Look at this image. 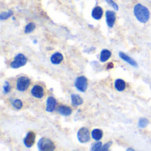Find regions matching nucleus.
Returning a JSON list of instances; mask_svg holds the SVG:
<instances>
[{
	"label": "nucleus",
	"instance_id": "aec40b11",
	"mask_svg": "<svg viewBox=\"0 0 151 151\" xmlns=\"http://www.w3.org/2000/svg\"><path fill=\"white\" fill-rule=\"evenodd\" d=\"M12 104L17 110H20L22 108V106H23L22 101L20 99H13V100H12Z\"/></svg>",
	"mask_w": 151,
	"mask_h": 151
},
{
	"label": "nucleus",
	"instance_id": "39448f33",
	"mask_svg": "<svg viewBox=\"0 0 151 151\" xmlns=\"http://www.w3.org/2000/svg\"><path fill=\"white\" fill-rule=\"evenodd\" d=\"M74 86L75 88L80 91V92H86L88 88V80L85 76H79L75 79L74 81Z\"/></svg>",
	"mask_w": 151,
	"mask_h": 151
},
{
	"label": "nucleus",
	"instance_id": "9b49d317",
	"mask_svg": "<svg viewBox=\"0 0 151 151\" xmlns=\"http://www.w3.org/2000/svg\"><path fill=\"white\" fill-rule=\"evenodd\" d=\"M119 56L120 57L121 59H123L124 61H126V62H127V64H129L130 65H132V66H134V67H138L137 62H136L134 58H132L131 57H129L128 55H127L126 53H124L123 51H119Z\"/></svg>",
	"mask_w": 151,
	"mask_h": 151
},
{
	"label": "nucleus",
	"instance_id": "dca6fc26",
	"mask_svg": "<svg viewBox=\"0 0 151 151\" xmlns=\"http://www.w3.org/2000/svg\"><path fill=\"white\" fill-rule=\"evenodd\" d=\"M114 87H115L116 90H118L119 92H122V91H124L126 89L127 84H126V82H125L124 80H122V79H117L115 81Z\"/></svg>",
	"mask_w": 151,
	"mask_h": 151
},
{
	"label": "nucleus",
	"instance_id": "9d476101",
	"mask_svg": "<svg viewBox=\"0 0 151 151\" xmlns=\"http://www.w3.org/2000/svg\"><path fill=\"white\" fill-rule=\"evenodd\" d=\"M57 106V100L53 96H49L46 102V111L53 112Z\"/></svg>",
	"mask_w": 151,
	"mask_h": 151
},
{
	"label": "nucleus",
	"instance_id": "f8f14e48",
	"mask_svg": "<svg viewBox=\"0 0 151 151\" xmlns=\"http://www.w3.org/2000/svg\"><path fill=\"white\" fill-rule=\"evenodd\" d=\"M57 111L62 116H70L72 114V112H73L72 109L70 107L66 106V105H60V106H58Z\"/></svg>",
	"mask_w": 151,
	"mask_h": 151
},
{
	"label": "nucleus",
	"instance_id": "ddd939ff",
	"mask_svg": "<svg viewBox=\"0 0 151 151\" xmlns=\"http://www.w3.org/2000/svg\"><path fill=\"white\" fill-rule=\"evenodd\" d=\"M104 14V11H103V8L100 7V6H96L93 10H92V12H91V15L93 17V19L98 20L102 18Z\"/></svg>",
	"mask_w": 151,
	"mask_h": 151
},
{
	"label": "nucleus",
	"instance_id": "0eeeda50",
	"mask_svg": "<svg viewBox=\"0 0 151 151\" xmlns=\"http://www.w3.org/2000/svg\"><path fill=\"white\" fill-rule=\"evenodd\" d=\"M35 134L34 132H32V131L28 132L27 134L26 137L23 140L24 145L27 148H31L35 144Z\"/></svg>",
	"mask_w": 151,
	"mask_h": 151
},
{
	"label": "nucleus",
	"instance_id": "6e6552de",
	"mask_svg": "<svg viewBox=\"0 0 151 151\" xmlns=\"http://www.w3.org/2000/svg\"><path fill=\"white\" fill-rule=\"evenodd\" d=\"M105 18H106V23L107 26L111 28L113 27L115 21H116V13L113 11H106L105 13Z\"/></svg>",
	"mask_w": 151,
	"mask_h": 151
},
{
	"label": "nucleus",
	"instance_id": "c85d7f7f",
	"mask_svg": "<svg viewBox=\"0 0 151 151\" xmlns=\"http://www.w3.org/2000/svg\"><path fill=\"white\" fill-rule=\"evenodd\" d=\"M109 151H110V150H109Z\"/></svg>",
	"mask_w": 151,
	"mask_h": 151
},
{
	"label": "nucleus",
	"instance_id": "b1692460",
	"mask_svg": "<svg viewBox=\"0 0 151 151\" xmlns=\"http://www.w3.org/2000/svg\"><path fill=\"white\" fill-rule=\"evenodd\" d=\"M3 90H4V94H8L10 91H11V85H10V83H9V81H5L4 82V87H3Z\"/></svg>",
	"mask_w": 151,
	"mask_h": 151
},
{
	"label": "nucleus",
	"instance_id": "bb28decb",
	"mask_svg": "<svg viewBox=\"0 0 151 151\" xmlns=\"http://www.w3.org/2000/svg\"><path fill=\"white\" fill-rule=\"evenodd\" d=\"M114 67V64L113 63H110V64H108V66L106 67L107 69H111V68H113Z\"/></svg>",
	"mask_w": 151,
	"mask_h": 151
},
{
	"label": "nucleus",
	"instance_id": "20e7f679",
	"mask_svg": "<svg viewBox=\"0 0 151 151\" xmlns=\"http://www.w3.org/2000/svg\"><path fill=\"white\" fill-rule=\"evenodd\" d=\"M30 86V80L29 78L26 76H21L18 78L17 82H16V89L19 92H24L26 91L28 87Z\"/></svg>",
	"mask_w": 151,
	"mask_h": 151
},
{
	"label": "nucleus",
	"instance_id": "a211bd4d",
	"mask_svg": "<svg viewBox=\"0 0 151 151\" xmlns=\"http://www.w3.org/2000/svg\"><path fill=\"white\" fill-rule=\"evenodd\" d=\"M103 135H104V133L101 129H94L91 133V136L92 138L96 141V142H99L102 138H103Z\"/></svg>",
	"mask_w": 151,
	"mask_h": 151
},
{
	"label": "nucleus",
	"instance_id": "f3484780",
	"mask_svg": "<svg viewBox=\"0 0 151 151\" xmlns=\"http://www.w3.org/2000/svg\"><path fill=\"white\" fill-rule=\"evenodd\" d=\"M111 57V52L109 50L104 49V50L101 51L99 59H100V61H101L102 63H104V62H106Z\"/></svg>",
	"mask_w": 151,
	"mask_h": 151
},
{
	"label": "nucleus",
	"instance_id": "393cba45",
	"mask_svg": "<svg viewBox=\"0 0 151 151\" xmlns=\"http://www.w3.org/2000/svg\"><path fill=\"white\" fill-rule=\"evenodd\" d=\"M106 1V3L111 6V7H112L115 11H118L119 10V5L116 4V2H114L113 0H105Z\"/></svg>",
	"mask_w": 151,
	"mask_h": 151
},
{
	"label": "nucleus",
	"instance_id": "f257e3e1",
	"mask_svg": "<svg viewBox=\"0 0 151 151\" xmlns=\"http://www.w3.org/2000/svg\"><path fill=\"white\" fill-rule=\"evenodd\" d=\"M134 14L137 20L141 23H147L150 17L149 9L142 4H137L134 7Z\"/></svg>",
	"mask_w": 151,
	"mask_h": 151
},
{
	"label": "nucleus",
	"instance_id": "5701e85b",
	"mask_svg": "<svg viewBox=\"0 0 151 151\" xmlns=\"http://www.w3.org/2000/svg\"><path fill=\"white\" fill-rule=\"evenodd\" d=\"M103 146V143L99 141V142H96V143H94L92 146H91V148H90V151H97L99 149H101V147Z\"/></svg>",
	"mask_w": 151,
	"mask_h": 151
},
{
	"label": "nucleus",
	"instance_id": "1a4fd4ad",
	"mask_svg": "<svg viewBox=\"0 0 151 151\" xmlns=\"http://www.w3.org/2000/svg\"><path fill=\"white\" fill-rule=\"evenodd\" d=\"M31 95L38 99H41L44 96V89L40 85H35L31 89Z\"/></svg>",
	"mask_w": 151,
	"mask_h": 151
},
{
	"label": "nucleus",
	"instance_id": "7ed1b4c3",
	"mask_svg": "<svg viewBox=\"0 0 151 151\" xmlns=\"http://www.w3.org/2000/svg\"><path fill=\"white\" fill-rule=\"evenodd\" d=\"M27 57L22 53H19L14 57V59L10 64V66L13 69H18L19 67L24 66L27 64Z\"/></svg>",
	"mask_w": 151,
	"mask_h": 151
},
{
	"label": "nucleus",
	"instance_id": "6ab92c4d",
	"mask_svg": "<svg viewBox=\"0 0 151 151\" xmlns=\"http://www.w3.org/2000/svg\"><path fill=\"white\" fill-rule=\"evenodd\" d=\"M13 15V12L12 10H9L7 12H2L0 13V19L1 20H4V19H9L10 17H12Z\"/></svg>",
	"mask_w": 151,
	"mask_h": 151
},
{
	"label": "nucleus",
	"instance_id": "4be33fe9",
	"mask_svg": "<svg viewBox=\"0 0 151 151\" xmlns=\"http://www.w3.org/2000/svg\"><path fill=\"white\" fill-rule=\"evenodd\" d=\"M149 125V120L145 118H142L139 119V122H138V127L140 128H145L147 127V126Z\"/></svg>",
	"mask_w": 151,
	"mask_h": 151
},
{
	"label": "nucleus",
	"instance_id": "f03ea898",
	"mask_svg": "<svg viewBox=\"0 0 151 151\" xmlns=\"http://www.w3.org/2000/svg\"><path fill=\"white\" fill-rule=\"evenodd\" d=\"M37 148L39 151H54L56 147L51 140L42 137L39 140L37 143Z\"/></svg>",
	"mask_w": 151,
	"mask_h": 151
},
{
	"label": "nucleus",
	"instance_id": "4468645a",
	"mask_svg": "<svg viewBox=\"0 0 151 151\" xmlns=\"http://www.w3.org/2000/svg\"><path fill=\"white\" fill-rule=\"evenodd\" d=\"M64 59L63 55L60 52H56L50 57V62L53 65H59Z\"/></svg>",
	"mask_w": 151,
	"mask_h": 151
},
{
	"label": "nucleus",
	"instance_id": "423d86ee",
	"mask_svg": "<svg viewBox=\"0 0 151 151\" xmlns=\"http://www.w3.org/2000/svg\"><path fill=\"white\" fill-rule=\"evenodd\" d=\"M78 141L81 143H87L90 141V133L87 127H81L77 133Z\"/></svg>",
	"mask_w": 151,
	"mask_h": 151
},
{
	"label": "nucleus",
	"instance_id": "2eb2a0df",
	"mask_svg": "<svg viewBox=\"0 0 151 151\" xmlns=\"http://www.w3.org/2000/svg\"><path fill=\"white\" fill-rule=\"evenodd\" d=\"M71 101H72V105L74 107H78L83 104V99L81 98V96L76 94H73L71 96Z\"/></svg>",
	"mask_w": 151,
	"mask_h": 151
},
{
	"label": "nucleus",
	"instance_id": "412c9836",
	"mask_svg": "<svg viewBox=\"0 0 151 151\" xmlns=\"http://www.w3.org/2000/svg\"><path fill=\"white\" fill-rule=\"evenodd\" d=\"M35 29V24L33 23V22H30V23H28V24L25 27V33H26V34H30V33H32Z\"/></svg>",
	"mask_w": 151,
	"mask_h": 151
},
{
	"label": "nucleus",
	"instance_id": "a878e982",
	"mask_svg": "<svg viewBox=\"0 0 151 151\" xmlns=\"http://www.w3.org/2000/svg\"><path fill=\"white\" fill-rule=\"evenodd\" d=\"M111 145H112V142H109L105 143L104 145H103L101 147V149H99L97 151H109V149Z\"/></svg>",
	"mask_w": 151,
	"mask_h": 151
},
{
	"label": "nucleus",
	"instance_id": "cd10ccee",
	"mask_svg": "<svg viewBox=\"0 0 151 151\" xmlns=\"http://www.w3.org/2000/svg\"><path fill=\"white\" fill-rule=\"evenodd\" d=\"M127 151H135L134 149H132V148H128L127 150Z\"/></svg>",
	"mask_w": 151,
	"mask_h": 151
}]
</instances>
